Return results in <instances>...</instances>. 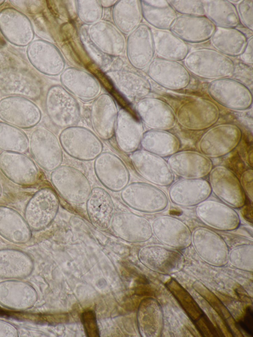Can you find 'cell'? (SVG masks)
Segmentation results:
<instances>
[{"instance_id":"obj_32","label":"cell","mask_w":253,"mask_h":337,"mask_svg":"<svg viewBox=\"0 0 253 337\" xmlns=\"http://www.w3.org/2000/svg\"><path fill=\"white\" fill-rule=\"evenodd\" d=\"M114 82L125 95L131 98L141 97L150 91L149 84L138 76L126 75L115 78Z\"/></svg>"},{"instance_id":"obj_6","label":"cell","mask_w":253,"mask_h":337,"mask_svg":"<svg viewBox=\"0 0 253 337\" xmlns=\"http://www.w3.org/2000/svg\"><path fill=\"white\" fill-rule=\"evenodd\" d=\"M59 206V199L52 189L41 188L29 200L25 209L24 218L31 229H43L54 220Z\"/></svg>"},{"instance_id":"obj_18","label":"cell","mask_w":253,"mask_h":337,"mask_svg":"<svg viewBox=\"0 0 253 337\" xmlns=\"http://www.w3.org/2000/svg\"><path fill=\"white\" fill-rule=\"evenodd\" d=\"M155 236L163 244L182 249L191 243V233L187 226L179 219L170 215L155 218L151 225Z\"/></svg>"},{"instance_id":"obj_7","label":"cell","mask_w":253,"mask_h":337,"mask_svg":"<svg viewBox=\"0 0 253 337\" xmlns=\"http://www.w3.org/2000/svg\"><path fill=\"white\" fill-rule=\"evenodd\" d=\"M175 115L176 121L181 126L198 131L212 126L218 120L219 111L211 101L197 99L183 104Z\"/></svg>"},{"instance_id":"obj_29","label":"cell","mask_w":253,"mask_h":337,"mask_svg":"<svg viewBox=\"0 0 253 337\" xmlns=\"http://www.w3.org/2000/svg\"><path fill=\"white\" fill-rule=\"evenodd\" d=\"M63 85L74 94L84 100H90L99 93L100 88L92 77L84 74H66L62 77Z\"/></svg>"},{"instance_id":"obj_31","label":"cell","mask_w":253,"mask_h":337,"mask_svg":"<svg viewBox=\"0 0 253 337\" xmlns=\"http://www.w3.org/2000/svg\"><path fill=\"white\" fill-rule=\"evenodd\" d=\"M181 256L178 252L157 245L144 247L139 252L140 260L152 265H171L177 263Z\"/></svg>"},{"instance_id":"obj_11","label":"cell","mask_w":253,"mask_h":337,"mask_svg":"<svg viewBox=\"0 0 253 337\" xmlns=\"http://www.w3.org/2000/svg\"><path fill=\"white\" fill-rule=\"evenodd\" d=\"M93 167L100 183L112 191L120 192L129 184V170L124 162L114 153L102 152L94 160Z\"/></svg>"},{"instance_id":"obj_4","label":"cell","mask_w":253,"mask_h":337,"mask_svg":"<svg viewBox=\"0 0 253 337\" xmlns=\"http://www.w3.org/2000/svg\"><path fill=\"white\" fill-rule=\"evenodd\" d=\"M242 137V130L236 125L219 124L203 134L198 142V148L200 153L209 158H220L234 150Z\"/></svg>"},{"instance_id":"obj_14","label":"cell","mask_w":253,"mask_h":337,"mask_svg":"<svg viewBox=\"0 0 253 337\" xmlns=\"http://www.w3.org/2000/svg\"><path fill=\"white\" fill-rule=\"evenodd\" d=\"M211 96L222 106L236 111L249 109L252 95L248 88L241 83L230 79L212 82L208 87Z\"/></svg>"},{"instance_id":"obj_22","label":"cell","mask_w":253,"mask_h":337,"mask_svg":"<svg viewBox=\"0 0 253 337\" xmlns=\"http://www.w3.org/2000/svg\"><path fill=\"white\" fill-rule=\"evenodd\" d=\"M144 133L142 123L128 112L121 109L118 113L114 134L120 149L126 153L137 150Z\"/></svg>"},{"instance_id":"obj_17","label":"cell","mask_w":253,"mask_h":337,"mask_svg":"<svg viewBox=\"0 0 253 337\" xmlns=\"http://www.w3.org/2000/svg\"><path fill=\"white\" fill-rule=\"evenodd\" d=\"M195 212L200 220L216 229L232 230L240 223L235 210L222 202L206 200L196 206Z\"/></svg>"},{"instance_id":"obj_5","label":"cell","mask_w":253,"mask_h":337,"mask_svg":"<svg viewBox=\"0 0 253 337\" xmlns=\"http://www.w3.org/2000/svg\"><path fill=\"white\" fill-rule=\"evenodd\" d=\"M29 149L36 163L46 171L51 172L63 162V149L59 139L45 127L39 126L33 130Z\"/></svg>"},{"instance_id":"obj_13","label":"cell","mask_w":253,"mask_h":337,"mask_svg":"<svg viewBox=\"0 0 253 337\" xmlns=\"http://www.w3.org/2000/svg\"><path fill=\"white\" fill-rule=\"evenodd\" d=\"M0 170L10 181L21 186H31L39 178L35 162L24 153L3 151L0 154Z\"/></svg>"},{"instance_id":"obj_9","label":"cell","mask_w":253,"mask_h":337,"mask_svg":"<svg viewBox=\"0 0 253 337\" xmlns=\"http://www.w3.org/2000/svg\"><path fill=\"white\" fill-rule=\"evenodd\" d=\"M46 106L51 122L59 128L74 126L80 120V110L77 102L60 86H53L49 89Z\"/></svg>"},{"instance_id":"obj_34","label":"cell","mask_w":253,"mask_h":337,"mask_svg":"<svg viewBox=\"0 0 253 337\" xmlns=\"http://www.w3.org/2000/svg\"><path fill=\"white\" fill-rule=\"evenodd\" d=\"M241 186L245 193L253 201V170L249 169L245 171L241 176L240 180Z\"/></svg>"},{"instance_id":"obj_10","label":"cell","mask_w":253,"mask_h":337,"mask_svg":"<svg viewBox=\"0 0 253 337\" xmlns=\"http://www.w3.org/2000/svg\"><path fill=\"white\" fill-rule=\"evenodd\" d=\"M130 159L136 172L152 184L167 186L173 182L174 175L164 158L141 149L132 153Z\"/></svg>"},{"instance_id":"obj_8","label":"cell","mask_w":253,"mask_h":337,"mask_svg":"<svg viewBox=\"0 0 253 337\" xmlns=\"http://www.w3.org/2000/svg\"><path fill=\"white\" fill-rule=\"evenodd\" d=\"M209 175L211 192L223 203L233 209H240L245 205L246 194L233 171L223 166H217Z\"/></svg>"},{"instance_id":"obj_20","label":"cell","mask_w":253,"mask_h":337,"mask_svg":"<svg viewBox=\"0 0 253 337\" xmlns=\"http://www.w3.org/2000/svg\"><path fill=\"white\" fill-rule=\"evenodd\" d=\"M116 104L107 94L99 96L93 103L90 112L91 126L97 136L104 140L114 134L118 116Z\"/></svg>"},{"instance_id":"obj_16","label":"cell","mask_w":253,"mask_h":337,"mask_svg":"<svg viewBox=\"0 0 253 337\" xmlns=\"http://www.w3.org/2000/svg\"><path fill=\"white\" fill-rule=\"evenodd\" d=\"M170 185L169 190L170 200L181 207L197 206L211 194L209 181L204 178H182Z\"/></svg>"},{"instance_id":"obj_2","label":"cell","mask_w":253,"mask_h":337,"mask_svg":"<svg viewBox=\"0 0 253 337\" xmlns=\"http://www.w3.org/2000/svg\"><path fill=\"white\" fill-rule=\"evenodd\" d=\"M59 139L64 151L70 157L80 161L94 160L103 149L99 138L83 126H74L64 128Z\"/></svg>"},{"instance_id":"obj_21","label":"cell","mask_w":253,"mask_h":337,"mask_svg":"<svg viewBox=\"0 0 253 337\" xmlns=\"http://www.w3.org/2000/svg\"><path fill=\"white\" fill-rule=\"evenodd\" d=\"M85 203L87 214L92 224L101 230L107 229L115 211L111 195L103 188L95 187L92 188Z\"/></svg>"},{"instance_id":"obj_30","label":"cell","mask_w":253,"mask_h":337,"mask_svg":"<svg viewBox=\"0 0 253 337\" xmlns=\"http://www.w3.org/2000/svg\"><path fill=\"white\" fill-rule=\"evenodd\" d=\"M0 150L26 153L29 150V139L21 129L0 122Z\"/></svg>"},{"instance_id":"obj_25","label":"cell","mask_w":253,"mask_h":337,"mask_svg":"<svg viewBox=\"0 0 253 337\" xmlns=\"http://www.w3.org/2000/svg\"><path fill=\"white\" fill-rule=\"evenodd\" d=\"M37 295L29 284L18 281L9 280L0 283V303L14 310H25L35 304Z\"/></svg>"},{"instance_id":"obj_15","label":"cell","mask_w":253,"mask_h":337,"mask_svg":"<svg viewBox=\"0 0 253 337\" xmlns=\"http://www.w3.org/2000/svg\"><path fill=\"white\" fill-rule=\"evenodd\" d=\"M167 162L174 175L182 178H203L213 168L210 158L193 151H178L169 157Z\"/></svg>"},{"instance_id":"obj_3","label":"cell","mask_w":253,"mask_h":337,"mask_svg":"<svg viewBox=\"0 0 253 337\" xmlns=\"http://www.w3.org/2000/svg\"><path fill=\"white\" fill-rule=\"evenodd\" d=\"M121 198L129 208L144 213H157L164 211L169 200L165 193L153 184L134 182L121 191Z\"/></svg>"},{"instance_id":"obj_36","label":"cell","mask_w":253,"mask_h":337,"mask_svg":"<svg viewBox=\"0 0 253 337\" xmlns=\"http://www.w3.org/2000/svg\"><path fill=\"white\" fill-rule=\"evenodd\" d=\"M1 193H2V188H1V184L0 183V197L1 196Z\"/></svg>"},{"instance_id":"obj_12","label":"cell","mask_w":253,"mask_h":337,"mask_svg":"<svg viewBox=\"0 0 253 337\" xmlns=\"http://www.w3.org/2000/svg\"><path fill=\"white\" fill-rule=\"evenodd\" d=\"M39 109L32 102L21 97H11L0 101V119L20 129L37 126L41 121Z\"/></svg>"},{"instance_id":"obj_24","label":"cell","mask_w":253,"mask_h":337,"mask_svg":"<svg viewBox=\"0 0 253 337\" xmlns=\"http://www.w3.org/2000/svg\"><path fill=\"white\" fill-rule=\"evenodd\" d=\"M192 239L195 250L203 259L219 263L227 260L228 248L217 234L205 228H198L194 231Z\"/></svg>"},{"instance_id":"obj_23","label":"cell","mask_w":253,"mask_h":337,"mask_svg":"<svg viewBox=\"0 0 253 337\" xmlns=\"http://www.w3.org/2000/svg\"><path fill=\"white\" fill-rule=\"evenodd\" d=\"M111 225L121 237L133 241H145L151 238L152 226L149 220L139 214L121 212L115 214Z\"/></svg>"},{"instance_id":"obj_1","label":"cell","mask_w":253,"mask_h":337,"mask_svg":"<svg viewBox=\"0 0 253 337\" xmlns=\"http://www.w3.org/2000/svg\"><path fill=\"white\" fill-rule=\"evenodd\" d=\"M50 181L64 199L75 204L86 202L92 189L86 176L69 165H61L52 171Z\"/></svg>"},{"instance_id":"obj_33","label":"cell","mask_w":253,"mask_h":337,"mask_svg":"<svg viewBox=\"0 0 253 337\" xmlns=\"http://www.w3.org/2000/svg\"><path fill=\"white\" fill-rule=\"evenodd\" d=\"M81 321L87 337H100L96 315L93 311L87 310L83 312L81 315Z\"/></svg>"},{"instance_id":"obj_28","label":"cell","mask_w":253,"mask_h":337,"mask_svg":"<svg viewBox=\"0 0 253 337\" xmlns=\"http://www.w3.org/2000/svg\"><path fill=\"white\" fill-rule=\"evenodd\" d=\"M140 145L143 150L165 158L177 152L181 143L176 136L167 130L150 129L143 133Z\"/></svg>"},{"instance_id":"obj_26","label":"cell","mask_w":253,"mask_h":337,"mask_svg":"<svg viewBox=\"0 0 253 337\" xmlns=\"http://www.w3.org/2000/svg\"><path fill=\"white\" fill-rule=\"evenodd\" d=\"M0 235L16 244H24L32 237L30 227L16 210L0 206Z\"/></svg>"},{"instance_id":"obj_19","label":"cell","mask_w":253,"mask_h":337,"mask_svg":"<svg viewBox=\"0 0 253 337\" xmlns=\"http://www.w3.org/2000/svg\"><path fill=\"white\" fill-rule=\"evenodd\" d=\"M142 122L151 129L168 130L175 127L176 115L164 101L153 98L140 100L136 107Z\"/></svg>"},{"instance_id":"obj_27","label":"cell","mask_w":253,"mask_h":337,"mask_svg":"<svg viewBox=\"0 0 253 337\" xmlns=\"http://www.w3.org/2000/svg\"><path fill=\"white\" fill-rule=\"evenodd\" d=\"M33 268V260L25 253L9 249L0 250V278H23L30 275Z\"/></svg>"},{"instance_id":"obj_35","label":"cell","mask_w":253,"mask_h":337,"mask_svg":"<svg viewBox=\"0 0 253 337\" xmlns=\"http://www.w3.org/2000/svg\"><path fill=\"white\" fill-rule=\"evenodd\" d=\"M16 329L12 325L0 320V337H17Z\"/></svg>"}]
</instances>
